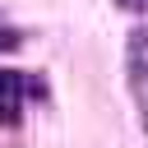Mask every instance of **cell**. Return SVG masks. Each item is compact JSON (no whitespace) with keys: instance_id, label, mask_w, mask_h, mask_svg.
Here are the masks:
<instances>
[{"instance_id":"cell-1","label":"cell","mask_w":148,"mask_h":148,"mask_svg":"<svg viewBox=\"0 0 148 148\" xmlns=\"http://www.w3.org/2000/svg\"><path fill=\"white\" fill-rule=\"evenodd\" d=\"M125 83H130L139 125L148 130V23L134 28V32L125 37Z\"/></svg>"},{"instance_id":"cell-2","label":"cell","mask_w":148,"mask_h":148,"mask_svg":"<svg viewBox=\"0 0 148 148\" xmlns=\"http://www.w3.org/2000/svg\"><path fill=\"white\" fill-rule=\"evenodd\" d=\"M28 97H42V83H32L18 69H0V125H14Z\"/></svg>"},{"instance_id":"cell-3","label":"cell","mask_w":148,"mask_h":148,"mask_svg":"<svg viewBox=\"0 0 148 148\" xmlns=\"http://www.w3.org/2000/svg\"><path fill=\"white\" fill-rule=\"evenodd\" d=\"M120 9H130V14H148V0H116Z\"/></svg>"},{"instance_id":"cell-4","label":"cell","mask_w":148,"mask_h":148,"mask_svg":"<svg viewBox=\"0 0 148 148\" xmlns=\"http://www.w3.org/2000/svg\"><path fill=\"white\" fill-rule=\"evenodd\" d=\"M9 46H18V37H14L9 28H0V51H9Z\"/></svg>"}]
</instances>
